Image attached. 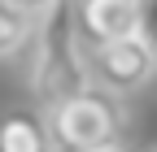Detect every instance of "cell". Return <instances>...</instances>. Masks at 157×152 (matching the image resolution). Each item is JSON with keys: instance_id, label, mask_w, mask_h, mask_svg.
Masks as SVG:
<instances>
[{"instance_id": "obj_4", "label": "cell", "mask_w": 157, "mask_h": 152, "mask_svg": "<svg viewBox=\"0 0 157 152\" xmlns=\"http://www.w3.org/2000/svg\"><path fill=\"white\" fill-rule=\"evenodd\" d=\"M74 9V31L83 48L122 39L135 31V0H70Z\"/></svg>"}, {"instance_id": "obj_7", "label": "cell", "mask_w": 157, "mask_h": 152, "mask_svg": "<svg viewBox=\"0 0 157 152\" xmlns=\"http://www.w3.org/2000/svg\"><path fill=\"white\" fill-rule=\"evenodd\" d=\"M135 31L157 48V0H135Z\"/></svg>"}, {"instance_id": "obj_9", "label": "cell", "mask_w": 157, "mask_h": 152, "mask_svg": "<svg viewBox=\"0 0 157 152\" xmlns=\"http://www.w3.org/2000/svg\"><path fill=\"white\" fill-rule=\"evenodd\" d=\"M96 152H122V143H113V148H96Z\"/></svg>"}, {"instance_id": "obj_8", "label": "cell", "mask_w": 157, "mask_h": 152, "mask_svg": "<svg viewBox=\"0 0 157 152\" xmlns=\"http://www.w3.org/2000/svg\"><path fill=\"white\" fill-rule=\"evenodd\" d=\"M17 5H26L31 13H39V9H48V5H52V0H17Z\"/></svg>"}, {"instance_id": "obj_5", "label": "cell", "mask_w": 157, "mask_h": 152, "mask_svg": "<svg viewBox=\"0 0 157 152\" xmlns=\"http://www.w3.org/2000/svg\"><path fill=\"white\" fill-rule=\"evenodd\" d=\"M0 152H52L48 113L39 104H17L0 113Z\"/></svg>"}, {"instance_id": "obj_6", "label": "cell", "mask_w": 157, "mask_h": 152, "mask_svg": "<svg viewBox=\"0 0 157 152\" xmlns=\"http://www.w3.org/2000/svg\"><path fill=\"white\" fill-rule=\"evenodd\" d=\"M31 26H35V13L17 0H0V61H9L26 48L31 39Z\"/></svg>"}, {"instance_id": "obj_2", "label": "cell", "mask_w": 157, "mask_h": 152, "mask_svg": "<svg viewBox=\"0 0 157 152\" xmlns=\"http://www.w3.org/2000/svg\"><path fill=\"white\" fill-rule=\"evenodd\" d=\"M48 113V135H52V152H96V148H113L122 143L127 130V109L122 96L87 83L83 91L66 96L61 104L44 109Z\"/></svg>"}, {"instance_id": "obj_10", "label": "cell", "mask_w": 157, "mask_h": 152, "mask_svg": "<svg viewBox=\"0 0 157 152\" xmlns=\"http://www.w3.org/2000/svg\"><path fill=\"white\" fill-rule=\"evenodd\" d=\"M144 152H157V143H148V148H144Z\"/></svg>"}, {"instance_id": "obj_1", "label": "cell", "mask_w": 157, "mask_h": 152, "mask_svg": "<svg viewBox=\"0 0 157 152\" xmlns=\"http://www.w3.org/2000/svg\"><path fill=\"white\" fill-rule=\"evenodd\" d=\"M31 61H26V87L39 109L61 104L66 96L87 87V48L74 31V9L70 0H52L48 9L35 13L31 26Z\"/></svg>"}, {"instance_id": "obj_3", "label": "cell", "mask_w": 157, "mask_h": 152, "mask_svg": "<svg viewBox=\"0 0 157 152\" xmlns=\"http://www.w3.org/2000/svg\"><path fill=\"white\" fill-rule=\"evenodd\" d=\"M153 78H157V48L140 31L87 48V83L113 91V96H135Z\"/></svg>"}]
</instances>
